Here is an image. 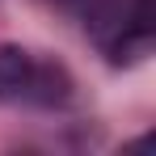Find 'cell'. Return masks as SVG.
I'll return each mask as SVG.
<instances>
[{"mask_svg":"<svg viewBox=\"0 0 156 156\" xmlns=\"http://www.w3.org/2000/svg\"><path fill=\"white\" fill-rule=\"evenodd\" d=\"M68 76L59 63L38 59L26 47H0V101L9 105H59L68 101Z\"/></svg>","mask_w":156,"mask_h":156,"instance_id":"obj_1","label":"cell"}]
</instances>
